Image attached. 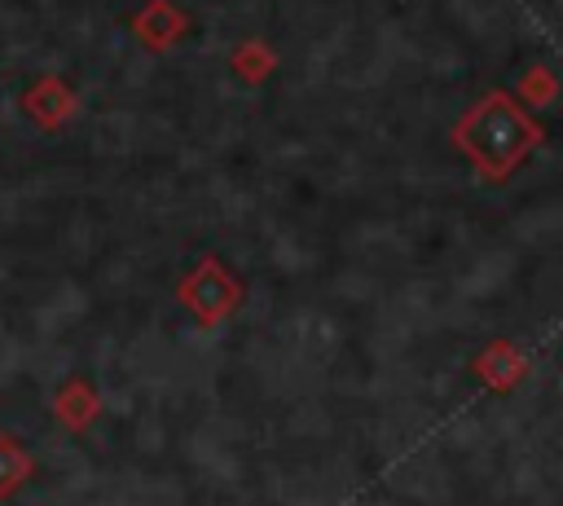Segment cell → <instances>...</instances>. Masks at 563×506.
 <instances>
[{
	"label": "cell",
	"instance_id": "1",
	"mask_svg": "<svg viewBox=\"0 0 563 506\" xmlns=\"http://www.w3.org/2000/svg\"><path fill=\"white\" fill-rule=\"evenodd\" d=\"M471 132H484V136H466V145L493 172H501L506 163H515L532 145V123H523L510 106H501V97H493V106H484L471 119Z\"/></svg>",
	"mask_w": 563,
	"mask_h": 506
}]
</instances>
